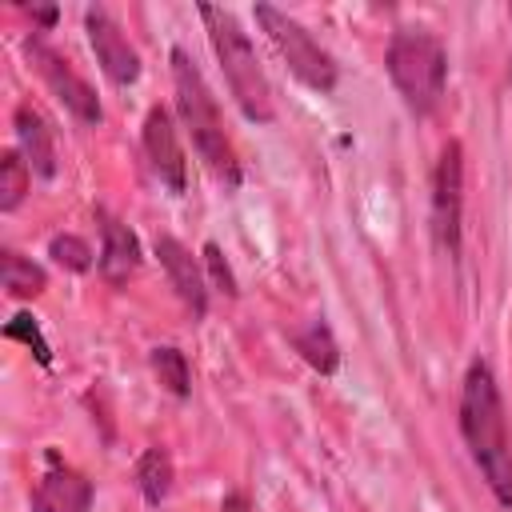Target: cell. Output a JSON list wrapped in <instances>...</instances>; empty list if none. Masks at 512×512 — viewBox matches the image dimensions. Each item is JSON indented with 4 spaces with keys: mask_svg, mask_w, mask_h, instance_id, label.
<instances>
[{
    "mask_svg": "<svg viewBox=\"0 0 512 512\" xmlns=\"http://www.w3.org/2000/svg\"><path fill=\"white\" fill-rule=\"evenodd\" d=\"M460 436L468 444L472 464L484 472V484L500 500L504 512H512V440H508V416L500 400V384L484 360H472L460 384Z\"/></svg>",
    "mask_w": 512,
    "mask_h": 512,
    "instance_id": "cell-1",
    "label": "cell"
},
{
    "mask_svg": "<svg viewBox=\"0 0 512 512\" xmlns=\"http://www.w3.org/2000/svg\"><path fill=\"white\" fill-rule=\"evenodd\" d=\"M168 60H172L176 112H180L184 132L192 136V148L200 152V160L208 164V172L224 188H236L240 184V160H236V148H232V140L224 132V116H220V104H216L204 72L196 68V60L184 48H172Z\"/></svg>",
    "mask_w": 512,
    "mask_h": 512,
    "instance_id": "cell-2",
    "label": "cell"
},
{
    "mask_svg": "<svg viewBox=\"0 0 512 512\" xmlns=\"http://www.w3.org/2000/svg\"><path fill=\"white\" fill-rule=\"evenodd\" d=\"M204 28H208V40H212V52L220 60V72H224V84L228 92L236 96L240 112L252 120V124H272L276 120V104H272V84L264 76V64L248 40V32L240 28V20L228 12V8H216V4H200L196 8Z\"/></svg>",
    "mask_w": 512,
    "mask_h": 512,
    "instance_id": "cell-3",
    "label": "cell"
},
{
    "mask_svg": "<svg viewBox=\"0 0 512 512\" xmlns=\"http://www.w3.org/2000/svg\"><path fill=\"white\" fill-rule=\"evenodd\" d=\"M384 68L412 116H432L440 108L444 84H448V52L436 32L396 28L384 52Z\"/></svg>",
    "mask_w": 512,
    "mask_h": 512,
    "instance_id": "cell-4",
    "label": "cell"
},
{
    "mask_svg": "<svg viewBox=\"0 0 512 512\" xmlns=\"http://www.w3.org/2000/svg\"><path fill=\"white\" fill-rule=\"evenodd\" d=\"M256 20H260V28L268 32V40H272V48L280 52V60L288 64V72H292L304 88H312V92H320V96H328V92L336 88V80H340L336 60L328 56V48H320V40H316L300 20H292V16L280 12L276 4H256Z\"/></svg>",
    "mask_w": 512,
    "mask_h": 512,
    "instance_id": "cell-5",
    "label": "cell"
},
{
    "mask_svg": "<svg viewBox=\"0 0 512 512\" xmlns=\"http://www.w3.org/2000/svg\"><path fill=\"white\" fill-rule=\"evenodd\" d=\"M460 220H464V144L448 140L432 172V232L448 256H460Z\"/></svg>",
    "mask_w": 512,
    "mask_h": 512,
    "instance_id": "cell-6",
    "label": "cell"
},
{
    "mask_svg": "<svg viewBox=\"0 0 512 512\" xmlns=\"http://www.w3.org/2000/svg\"><path fill=\"white\" fill-rule=\"evenodd\" d=\"M24 52H28V60L40 68V76L48 80V88L60 96V104L76 116V120H84V124H100L104 120V112H100V100H96V92H92V84L40 36V32H32L28 40H24Z\"/></svg>",
    "mask_w": 512,
    "mask_h": 512,
    "instance_id": "cell-7",
    "label": "cell"
},
{
    "mask_svg": "<svg viewBox=\"0 0 512 512\" xmlns=\"http://www.w3.org/2000/svg\"><path fill=\"white\" fill-rule=\"evenodd\" d=\"M84 28H88V44H92L96 64L104 68V76L120 88L136 84L140 80V56L128 44V36L120 32V24L108 16V8H100V4L84 8Z\"/></svg>",
    "mask_w": 512,
    "mask_h": 512,
    "instance_id": "cell-8",
    "label": "cell"
},
{
    "mask_svg": "<svg viewBox=\"0 0 512 512\" xmlns=\"http://www.w3.org/2000/svg\"><path fill=\"white\" fill-rule=\"evenodd\" d=\"M144 156L152 164V172L160 176V184L168 192H184L188 188V160H184V148H180V136H176V124H172V112L152 104L148 116H144Z\"/></svg>",
    "mask_w": 512,
    "mask_h": 512,
    "instance_id": "cell-9",
    "label": "cell"
},
{
    "mask_svg": "<svg viewBox=\"0 0 512 512\" xmlns=\"http://www.w3.org/2000/svg\"><path fill=\"white\" fill-rule=\"evenodd\" d=\"M88 508H92V480L60 464L56 452H48V472L32 488V512H88Z\"/></svg>",
    "mask_w": 512,
    "mask_h": 512,
    "instance_id": "cell-10",
    "label": "cell"
},
{
    "mask_svg": "<svg viewBox=\"0 0 512 512\" xmlns=\"http://www.w3.org/2000/svg\"><path fill=\"white\" fill-rule=\"evenodd\" d=\"M152 248H156V256H160V268L168 272V284H172L176 296L184 300V308H188L192 316H204V312H208V280H204V272H200V260H196L176 236H168V232H160Z\"/></svg>",
    "mask_w": 512,
    "mask_h": 512,
    "instance_id": "cell-11",
    "label": "cell"
},
{
    "mask_svg": "<svg viewBox=\"0 0 512 512\" xmlns=\"http://www.w3.org/2000/svg\"><path fill=\"white\" fill-rule=\"evenodd\" d=\"M96 220H100V276H104L112 288H120V284H128V276L140 268V240H136V232H132L124 220H116L108 208H96Z\"/></svg>",
    "mask_w": 512,
    "mask_h": 512,
    "instance_id": "cell-12",
    "label": "cell"
},
{
    "mask_svg": "<svg viewBox=\"0 0 512 512\" xmlns=\"http://www.w3.org/2000/svg\"><path fill=\"white\" fill-rule=\"evenodd\" d=\"M12 128H16L20 156L28 160L32 176L52 180V176H56V140H52V128H48L44 112L24 100V104H16V112H12Z\"/></svg>",
    "mask_w": 512,
    "mask_h": 512,
    "instance_id": "cell-13",
    "label": "cell"
},
{
    "mask_svg": "<svg viewBox=\"0 0 512 512\" xmlns=\"http://www.w3.org/2000/svg\"><path fill=\"white\" fill-rule=\"evenodd\" d=\"M292 348H296L300 360H304L312 372H320V376H332V372L340 368V344H336V336H332V328H328L324 316H312L308 324H300V328L292 332Z\"/></svg>",
    "mask_w": 512,
    "mask_h": 512,
    "instance_id": "cell-14",
    "label": "cell"
},
{
    "mask_svg": "<svg viewBox=\"0 0 512 512\" xmlns=\"http://www.w3.org/2000/svg\"><path fill=\"white\" fill-rule=\"evenodd\" d=\"M172 480H176V468H172L168 448H160V444L144 448L140 460H136V484H140V496H144L148 508H160L168 500Z\"/></svg>",
    "mask_w": 512,
    "mask_h": 512,
    "instance_id": "cell-15",
    "label": "cell"
},
{
    "mask_svg": "<svg viewBox=\"0 0 512 512\" xmlns=\"http://www.w3.org/2000/svg\"><path fill=\"white\" fill-rule=\"evenodd\" d=\"M0 284H4L8 296L32 300V296H40V292L48 288V272H44L36 260L20 256L16 248H4V252H0Z\"/></svg>",
    "mask_w": 512,
    "mask_h": 512,
    "instance_id": "cell-16",
    "label": "cell"
},
{
    "mask_svg": "<svg viewBox=\"0 0 512 512\" xmlns=\"http://www.w3.org/2000/svg\"><path fill=\"white\" fill-rule=\"evenodd\" d=\"M148 364H152V372H156V380H160V388L168 396L188 400V392H192V368H188V356L176 344H156L148 352Z\"/></svg>",
    "mask_w": 512,
    "mask_h": 512,
    "instance_id": "cell-17",
    "label": "cell"
},
{
    "mask_svg": "<svg viewBox=\"0 0 512 512\" xmlns=\"http://www.w3.org/2000/svg\"><path fill=\"white\" fill-rule=\"evenodd\" d=\"M28 184H32V168H28V160H24L16 148L0 152V212L20 208V200L28 196Z\"/></svg>",
    "mask_w": 512,
    "mask_h": 512,
    "instance_id": "cell-18",
    "label": "cell"
},
{
    "mask_svg": "<svg viewBox=\"0 0 512 512\" xmlns=\"http://www.w3.org/2000/svg\"><path fill=\"white\" fill-rule=\"evenodd\" d=\"M48 256H52L60 268H68V272H88V268H92V248H88V240H80V236H72V232L52 236V240H48Z\"/></svg>",
    "mask_w": 512,
    "mask_h": 512,
    "instance_id": "cell-19",
    "label": "cell"
},
{
    "mask_svg": "<svg viewBox=\"0 0 512 512\" xmlns=\"http://www.w3.org/2000/svg\"><path fill=\"white\" fill-rule=\"evenodd\" d=\"M4 336H8V340H20L24 348H32V356H36L44 368L52 364V348H48V340H44L40 324H36L28 312H16V316L4 324Z\"/></svg>",
    "mask_w": 512,
    "mask_h": 512,
    "instance_id": "cell-20",
    "label": "cell"
},
{
    "mask_svg": "<svg viewBox=\"0 0 512 512\" xmlns=\"http://www.w3.org/2000/svg\"><path fill=\"white\" fill-rule=\"evenodd\" d=\"M204 268H208V280H212L228 300H236V296H240L236 276H232V264L224 260V252H220V244H216V240H208V244H204Z\"/></svg>",
    "mask_w": 512,
    "mask_h": 512,
    "instance_id": "cell-21",
    "label": "cell"
},
{
    "mask_svg": "<svg viewBox=\"0 0 512 512\" xmlns=\"http://www.w3.org/2000/svg\"><path fill=\"white\" fill-rule=\"evenodd\" d=\"M220 512H252V508H248V496L244 492H228L224 504H220Z\"/></svg>",
    "mask_w": 512,
    "mask_h": 512,
    "instance_id": "cell-22",
    "label": "cell"
},
{
    "mask_svg": "<svg viewBox=\"0 0 512 512\" xmlns=\"http://www.w3.org/2000/svg\"><path fill=\"white\" fill-rule=\"evenodd\" d=\"M28 12H32V20H36L40 28H52V24H56V16H60L56 8H28Z\"/></svg>",
    "mask_w": 512,
    "mask_h": 512,
    "instance_id": "cell-23",
    "label": "cell"
},
{
    "mask_svg": "<svg viewBox=\"0 0 512 512\" xmlns=\"http://www.w3.org/2000/svg\"><path fill=\"white\" fill-rule=\"evenodd\" d=\"M508 12H512V8H508ZM508 76H512V64H508Z\"/></svg>",
    "mask_w": 512,
    "mask_h": 512,
    "instance_id": "cell-24",
    "label": "cell"
}]
</instances>
